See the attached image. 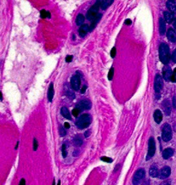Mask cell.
Instances as JSON below:
<instances>
[{
    "instance_id": "obj_50",
    "label": "cell",
    "mask_w": 176,
    "mask_h": 185,
    "mask_svg": "<svg viewBox=\"0 0 176 185\" xmlns=\"http://www.w3.org/2000/svg\"><path fill=\"white\" fill-rule=\"evenodd\" d=\"M58 185H61V182H60V181L59 182V183H58Z\"/></svg>"
},
{
    "instance_id": "obj_7",
    "label": "cell",
    "mask_w": 176,
    "mask_h": 185,
    "mask_svg": "<svg viewBox=\"0 0 176 185\" xmlns=\"http://www.w3.org/2000/svg\"><path fill=\"white\" fill-rule=\"evenodd\" d=\"M163 86H164V82L162 77L159 74H156L154 81V90L157 95H159V93H161V90H162Z\"/></svg>"
},
{
    "instance_id": "obj_5",
    "label": "cell",
    "mask_w": 176,
    "mask_h": 185,
    "mask_svg": "<svg viewBox=\"0 0 176 185\" xmlns=\"http://www.w3.org/2000/svg\"><path fill=\"white\" fill-rule=\"evenodd\" d=\"M145 176V171L144 169H139L137 170L136 172L134 174L132 179V184L134 185H138L140 184L142 180L144 178Z\"/></svg>"
},
{
    "instance_id": "obj_32",
    "label": "cell",
    "mask_w": 176,
    "mask_h": 185,
    "mask_svg": "<svg viewBox=\"0 0 176 185\" xmlns=\"http://www.w3.org/2000/svg\"><path fill=\"white\" fill-rule=\"evenodd\" d=\"M62 156L63 157H66L67 156V152H66V146L65 144H63L62 146Z\"/></svg>"
},
{
    "instance_id": "obj_14",
    "label": "cell",
    "mask_w": 176,
    "mask_h": 185,
    "mask_svg": "<svg viewBox=\"0 0 176 185\" xmlns=\"http://www.w3.org/2000/svg\"><path fill=\"white\" fill-rule=\"evenodd\" d=\"M164 21L168 23H171L175 20L174 14L170 11H165L164 13Z\"/></svg>"
},
{
    "instance_id": "obj_51",
    "label": "cell",
    "mask_w": 176,
    "mask_h": 185,
    "mask_svg": "<svg viewBox=\"0 0 176 185\" xmlns=\"http://www.w3.org/2000/svg\"><path fill=\"white\" fill-rule=\"evenodd\" d=\"M52 185H55V182H54V181L53 182V184H52Z\"/></svg>"
},
{
    "instance_id": "obj_44",
    "label": "cell",
    "mask_w": 176,
    "mask_h": 185,
    "mask_svg": "<svg viewBox=\"0 0 176 185\" xmlns=\"http://www.w3.org/2000/svg\"><path fill=\"white\" fill-rule=\"evenodd\" d=\"M86 88H87V86H86V85H84V86L82 88V90H80V93H85Z\"/></svg>"
},
{
    "instance_id": "obj_35",
    "label": "cell",
    "mask_w": 176,
    "mask_h": 185,
    "mask_svg": "<svg viewBox=\"0 0 176 185\" xmlns=\"http://www.w3.org/2000/svg\"><path fill=\"white\" fill-rule=\"evenodd\" d=\"M116 55V47H114L111 50V56L112 58H114Z\"/></svg>"
},
{
    "instance_id": "obj_37",
    "label": "cell",
    "mask_w": 176,
    "mask_h": 185,
    "mask_svg": "<svg viewBox=\"0 0 176 185\" xmlns=\"http://www.w3.org/2000/svg\"><path fill=\"white\" fill-rule=\"evenodd\" d=\"M72 59H73V56L72 55H68V56L66 57V62H68V63L71 62Z\"/></svg>"
},
{
    "instance_id": "obj_6",
    "label": "cell",
    "mask_w": 176,
    "mask_h": 185,
    "mask_svg": "<svg viewBox=\"0 0 176 185\" xmlns=\"http://www.w3.org/2000/svg\"><path fill=\"white\" fill-rule=\"evenodd\" d=\"M156 152V143H155V141L153 139V137L149 138V142H148V153L147 156V160L150 159L151 157H152L155 154Z\"/></svg>"
},
{
    "instance_id": "obj_20",
    "label": "cell",
    "mask_w": 176,
    "mask_h": 185,
    "mask_svg": "<svg viewBox=\"0 0 176 185\" xmlns=\"http://www.w3.org/2000/svg\"><path fill=\"white\" fill-rule=\"evenodd\" d=\"M174 153V150L173 148H168L166 149H165L164 151H163V157L164 159H168L169 157H170Z\"/></svg>"
},
{
    "instance_id": "obj_24",
    "label": "cell",
    "mask_w": 176,
    "mask_h": 185,
    "mask_svg": "<svg viewBox=\"0 0 176 185\" xmlns=\"http://www.w3.org/2000/svg\"><path fill=\"white\" fill-rule=\"evenodd\" d=\"M114 3V1L113 0H105V1H101V3H100V6L102 8V9L103 10H105L108 8L109 6L111 5V4Z\"/></svg>"
},
{
    "instance_id": "obj_49",
    "label": "cell",
    "mask_w": 176,
    "mask_h": 185,
    "mask_svg": "<svg viewBox=\"0 0 176 185\" xmlns=\"http://www.w3.org/2000/svg\"><path fill=\"white\" fill-rule=\"evenodd\" d=\"M0 94H1V100H2V94L1 93H0Z\"/></svg>"
},
{
    "instance_id": "obj_21",
    "label": "cell",
    "mask_w": 176,
    "mask_h": 185,
    "mask_svg": "<svg viewBox=\"0 0 176 185\" xmlns=\"http://www.w3.org/2000/svg\"><path fill=\"white\" fill-rule=\"evenodd\" d=\"M149 174L152 177H157L159 176V172L158 168L156 165H152L149 169Z\"/></svg>"
},
{
    "instance_id": "obj_16",
    "label": "cell",
    "mask_w": 176,
    "mask_h": 185,
    "mask_svg": "<svg viewBox=\"0 0 176 185\" xmlns=\"http://www.w3.org/2000/svg\"><path fill=\"white\" fill-rule=\"evenodd\" d=\"M102 14H99L97 16L95 17V18L93 19V20L92 21L91 25H90V32L92 31V30L95 28V27L97 26V23L99 22L100 19L102 18Z\"/></svg>"
},
{
    "instance_id": "obj_18",
    "label": "cell",
    "mask_w": 176,
    "mask_h": 185,
    "mask_svg": "<svg viewBox=\"0 0 176 185\" xmlns=\"http://www.w3.org/2000/svg\"><path fill=\"white\" fill-rule=\"evenodd\" d=\"M166 5L171 13L176 14V3L175 1H171V0L168 1L166 3Z\"/></svg>"
},
{
    "instance_id": "obj_27",
    "label": "cell",
    "mask_w": 176,
    "mask_h": 185,
    "mask_svg": "<svg viewBox=\"0 0 176 185\" xmlns=\"http://www.w3.org/2000/svg\"><path fill=\"white\" fill-rule=\"evenodd\" d=\"M40 16L42 18H45L47 17L49 18L50 17V13L49 11H47L45 9H43V10H41V11H40Z\"/></svg>"
},
{
    "instance_id": "obj_26",
    "label": "cell",
    "mask_w": 176,
    "mask_h": 185,
    "mask_svg": "<svg viewBox=\"0 0 176 185\" xmlns=\"http://www.w3.org/2000/svg\"><path fill=\"white\" fill-rule=\"evenodd\" d=\"M73 143L75 146H80L82 144V139L79 135H77L73 139Z\"/></svg>"
},
{
    "instance_id": "obj_39",
    "label": "cell",
    "mask_w": 176,
    "mask_h": 185,
    "mask_svg": "<svg viewBox=\"0 0 176 185\" xmlns=\"http://www.w3.org/2000/svg\"><path fill=\"white\" fill-rule=\"evenodd\" d=\"M172 104H173V106L176 110V97L174 96L173 98V100H172Z\"/></svg>"
},
{
    "instance_id": "obj_15",
    "label": "cell",
    "mask_w": 176,
    "mask_h": 185,
    "mask_svg": "<svg viewBox=\"0 0 176 185\" xmlns=\"http://www.w3.org/2000/svg\"><path fill=\"white\" fill-rule=\"evenodd\" d=\"M167 38L171 43H175L176 41V32L173 28H169L167 32Z\"/></svg>"
},
{
    "instance_id": "obj_11",
    "label": "cell",
    "mask_w": 176,
    "mask_h": 185,
    "mask_svg": "<svg viewBox=\"0 0 176 185\" xmlns=\"http://www.w3.org/2000/svg\"><path fill=\"white\" fill-rule=\"evenodd\" d=\"M162 107L164 109V111L165 112V115H170L171 112V109H172V105L170 103L169 100H165L162 103Z\"/></svg>"
},
{
    "instance_id": "obj_13",
    "label": "cell",
    "mask_w": 176,
    "mask_h": 185,
    "mask_svg": "<svg viewBox=\"0 0 176 185\" xmlns=\"http://www.w3.org/2000/svg\"><path fill=\"white\" fill-rule=\"evenodd\" d=\"M90 31V27L87 24H83L80 27L78 30V33H79L80 36L81 38H84L85 35H87V32Z\"/></svg>"
},
{
    "instance_id": "obj_10",
    "label": "cell",
    "mask_w": 176,
    "mask_h": 185,
    "mask_svg": "<svg viewBox=\"0 0 176 185\" xmlns=\"http://www.w3.org/2000/svg\"><path fill=\"white\" fill-rule=\"evenodd\" d=\"M170 173H171V170L170 168L168 166H165L161 169V170L159 173V178L161 180L166 179L170 176Z\"/></svg>"
},
{
    "instance_id": "obj_38",
    "label": "cell",
    "mask_w": 176,
    "mask_h": 185,
    "mask_svg": "<svg viewBox=\"0 0 176 185\" xmlns=\"http://www.w3.org/2000/svg\"><path fill=\"white\" fill-rule=\"evenodd\" d=\"M172 59H173V61L175 62V63H176V49L173 52V55H172Z\"/></svg>"
},
{
    "instance_id": "obj_31",
    "label": "cell",
    "mask_w": 176,
    "mask_h": 185,
    "mask_svg": "<svg viewBox=\"0 0 176 185\" xmlns=\"http://www.w3.org/2000/svg\"><path fill=\"white\" fill-rule=\"evenodd\" d=\"M80 112V110L78 108H77V107H75V108H74L73 110H72V113H73V114L74 117H78V114Z\"/></svg>"
},
{
    "instance_id": "obj_40",
    "label": "cell",
    "mask_w": 176,
    "mask_h": 185,
    "mask_svg": "<svg viewBox=\"0 0 176 185\" xmlns=\"http://www.w3.org/2000/svg\"><path fill=\"white\" fill-rule=\"evenodd\" d=\"M161 185H172V183H171V182L170 181H168V180H167V181H165Z\"/></svg>"
},
{
    "instance_id": "obj_22",
    "label": "cell",
    "mask_w": 176,
    "mask_h": 185,
    "mask_svg": "<svg viewBox=\"0 0 176 185\" xmlns=\"http://www.w3.org/2000/svg\"><path fill=\"white\" fill-rule=\"evenodd\" d=\"M165 32V21L162 18H159V33L161 35H164Z\"/></svg>"
},
{
    "instance_id": "obj_34",
    "label": "cell",
    "mask_w": 176,
    "mask_h": 185,
    "mask_svg": "<svg viewBox=\"0 0 176 185\" xmlns=\"http://www.w3.org/2000/svg\"><path fill=\"white\" fill-rule=\"evenodd\" d=\"M37 148H38V142H37V140L36 139H34V141H33V150L35 151L37 150Z\"/></svg>"
},
{
    "instance_id": "obj_12",
    "label": "cell",
    "mask_w": 176,
    "mask_h": 185,
    "mask_svg": "<svg viewBox=\"0 0 176 185\" xmlns=\"http://www.w3.org/2000/svg\"><path fill=\"white\" fill-rule=\"evenodd\" d=\"M172 70L170 69V67H165L163 69V76H164V79L166 81H170V77L172 76Z\"/></svg>"
},
{
    "instance_id": "obj_2",
    "label": "cell",
    "mask_w": 176,
    "mask_h": 185,
    "mask_svg": "<svg viewBox=\"0 0 176 185\" xmlns=\"http://www.w3.org/2000/svg\"><path fill=\"white\" fill-rule=\"evenodd\" d=\"M91 122V116L88 114H83L78 119L75 124L79 129H85L90 125Z\"/></svg>"
},
{
    "instance_id": "obj_45",
    "label": "cell",
    "mask_w": 176,
    "mask_h": 185,
    "mask_svg": "<svg viewBox=\"0 0 176 185\" xmlns=\"http://www.w3.org/2000/svg\"><path fill=\"white\" fill-rule=\"evenodd\" d=\"M19 185H25V180L24 179H21V180L20 181Z\"/></svg>"
},
{
    "instance_id": "obj_9",
    "label": "cell",
    "mask_w": 176,
    "mask_h": 185,
    "mask_svg": "<svg viewBox=\"0 0 176 185\" xmlns=\"http://www.w3.org/2000/svg\"><path fill=\"white\" fill-rule=\"evenodd\" d=\"M92 103L89 100H82L80 101L77 104L76 107L78 108L80 110H90L91 108Z\"/></svg>"
},
{
    "instance_id": "obj_30",
    "label": "cell",
    "mask_w": 176,
    "mask_h": 185,
    "mask_svg": "<svg viewBox=\"0 0 176 185\" xmlns=\"http://www.w3.org/2000/svg\"><path fill=\"white\" fill-rule=\"evenodd\" d=\"M170 81H172L173 83H176V68L173 71L172 76L170 77Z\"/></svg>"
},
{
    "instance_id": "obj_47",
    "label": "cell",
    "mask_w": 176,
    "mask_h": 185,
    "mask_svg": "<svg viewBox=\"0 0 176 185\" xmlns=\"http://www.w3.org/2000/svg\"><path fill=\"white\" fill-rule=\"evenodd\" d=\"M173 27H174L175 30H176V18H175V20L173 21Z\"/></svg>"
},
{
    "instance_id": "obj_48",
    "label": "cell",
    "mask_w": 176,
    "mask_h": 185,
    "mask_svg": "<svg viewBox=\"0 0 176 185\" xmlns=\"http://www.w3.org/2000/svg\"><path fill=\"white\" fill-rule=\"evenodd\" d=\"M18 143H19V142L18 141V143H17V144H16V149H17V148H18Z\"/></svg>"
},
{
    "instance_id": "obj_29",
    "label": "cell",
    "mask_w": 176,
    "mask_h": 185,
    "mask_svg": "<svg viewBox=\"0 0 176 185\" xmlns=\"http://www.w3.org/2000/svg\"><path fill=\"white\" fill-rule=\"evenodd\" d=\"M114 67H111V69L109 70V71H108V79L109 81H111L112 79H113V77H114Z\"/></svg>"
},
{
    "instance_id": "obj_43",
    "label": "cell",
    "mask_w": 176,
    "mask_h": 185,
    "mask_svg": "<svg viewBox=\"0 0 176 185\" xmlns=\"http://www.w3.org/2000/svg\"><path fill=\"white\" fill-rule=\"evenodd\" d=\"M125 23L126 25H131L132 21H131L130 19H126L125 21Z\"/></svg>"
},
{
    "instance_id": "obj_23",
    "label": "cell",
    "mask_w": 176,
    "mask_h": 185,
    "mask_svg": "<svg viewBox=\"0 0 176 185\" xmlns=\"http://www.w3.org/2000/svg\"><path fill=\"white\" fill-rule=\"evenodd\" d=\"M61 113L62 114L63 117H65L67 119H71V116H70V113L69 112L68 109L66 107H63L61 109Z\"/></svg>"
},
{
    "instance_id": "obj_17",
    "label": "cell",
    "mask_w": 176,
    "mask_h": 185,
    "mask_svg": "<svg viewBox=\"0 0 176 185\" xmlns=\"http://www.w3.org/2000/svg\"><path fill=\"white\" fill-rule=\"evenodd\" d=\"M153 119H154V121L157 124H160L162 122L163 114H162V112H161V110H155V112L153 113Z\"/></svg>"
},
{
    "instance_id": "obj_4",
    "label": "cell",
    "mask_w": 176,
    "mask_h": 185,
    "mask_svg": "<svg viewBox=\"0 0 176 185\" xmlns=\"http://www.w3.org/2000/svg\"><path fill=\"white\" fill-rule=\"evenodd\" d=\"M162 139L163 140L168 142L172 139V129L168 124H165L162 129Z\"/></svg>"
},
{
    "instance_id": "obj_25",
    "label": "cell",
    "mask_w": 176,
    "mask_h": 185,
    "mask_svg": "<svg viewBox=\"0 0 176 185\" xmlns=\"http://www.w3.org/2000/svg\"><path fill=\"white\" fill-rule=\"evenodd\" d=\"M85 21V17L84 16L82 15V14H80L78 15V16H77V18H76V24L78 25V26H82V25H83V22Z\"/></svg>"
},
{
    "instance_id": "obj_8",
    "label": "cell",
    "mask_w": 176,
    "mask_h": 185,
    "mask_svg": "<svg viewBox=\"0 0 176 185\" xmlns=\"http://www.w3.org/2000/svg\"><path fill=\"white\" fill-rule=\"evenodd\" d=\"M70 84L75 90H78L80 87V77L78 74H75L70 79Z\"/></svg>"
},
{
    "instance_id": "obj_19",
    "label": "cell",
    "mask_w": 176,
    "mask_h": 185,
    "mask_svg": "<svg viewBox=\"0 0 176 185\" xmlns=\"http://www.w3.org/2000/svg\"><path fill=\"white\" fill-rule=\"evenodd\" d=\"M54 84L51 82L50 83L49 87V90H48V94H47V98L49 102H51L53 98H54Z\"/></svg>"
},
{
    "instance_id": "obj_42",
    "label": "cell",
    "mask_w": 176,
    "mask_h": 185,
    "mask_svg": "<svg viewBox=\"0 0 176 185\" xmlns=\"http://www.w3.org/2000/svg\"><path fill=\"white\" fill-rule=\"evenodd\" d=\"M142 185H150V183H149V180H144L143 182H142Z\"/></svg>"
},
{
    "instance_id": "obj_33",
    "label": "cell",
    "mask_w": 176,
    "mask_h": 185,
    "mask_svg": "<svg viewBox=\"0 0 176 185\" xmlns=\"http://www.w3.org/2000/svg\"><path fill=\"white\" fill-rule=\"evenodd\" d=\"M102 160L104 161V162H106V163H111L113 161V160L111 158L108 157H106V156H104V157H102Z\"/></svg>"
},
{
    "instance_id": "obj_36",
    "label": "cell",
    "mask_w": 176,
    "mask_h": 185,
    "mask_svg": "<svg viewBox=\"0 0 176 185\" xmlns=\"http://www.w3.org/2000/svg\"><path fill=\"white\" fill-rule=\"evenodd\" d=\"M66 95H68V97H69L70 99H74L75 98V94H74V93H73L72 91H67V93H66Z\"/></svg>"
},
{
    "instance_id": "obj_41",
    "label": "cell",
    "mask_w": 176,
    "mask_h": 185,
    "mask_svg": "<svg viewBox=\"0 0 176 185\" xmlns=\"http://www.w3.org/2000/svg\"><path fill=\"white\" fill-rule=\"evenodd\" d=\"M90 130H87V131H86L85 133V137H88V136H90Z\"/></svg>"
},
{
    "instance_id": "obj_28",
    "label": "cell",
    "mask_w": 176,
    "mask_h": 185,
    "mask_svg": "<svg viewBox=\"0 0 176 185\" xmlns=\"http://www.w3.org/2000/svg\"><path fill=\"white\" fill-rule=\"evenodd\" d=\"M59 134H60V136L61 137L65 136L66 134V131L65 130V128L63 126H61V125H60V127H59Z\"/></svg>"
},
{
    "instance_id": "obj_3",
    "label": "cell",
    "mask_w": 176,
    "mask_h": 185,
    "mask_svg": "<svg viewBox=\"0 0 176 185\" xmlns=\"http://www.w3.org/2000/svg\"><path fill=\"white\" fill-rule=\"evenodd\" d=\"M101 1H97L96 3L92 6L86 14V18L89 21H92L98 15V11L100 6Z\"/></svg>"
},
{
    "instance_id": "obj_46",
    "label": "cell",
    "mask_w": 176,
    "mask_h": 185,
    "mask_svg": "<svg viewBox=\"0 0 176 185\" xmlns=\"http://www.w3.org/2000/svg\"><path fill=\"white\" fill-rule=\"evenodd\" d=\"M64 128H65V129H69V128H70L69 124L67 123V122H66V123L64 124Z\"/></svg>"
},
{
    "instance_id": "obj_1",
    "label": "cell",
    "mask_w": 176,
    "mask_h": 185,
    "mask_svg": "<svg viewBox=\"0 0 176 185\" xmlns=\"http://www.w3.org/2000/svg\"><path fill=\"white\" fill-rule=\"evenodd\" d=\"M170 49L168 45L161 43L159 46V59L164 64H167L170 61Z\"/></svg>"
}]
</instances>
